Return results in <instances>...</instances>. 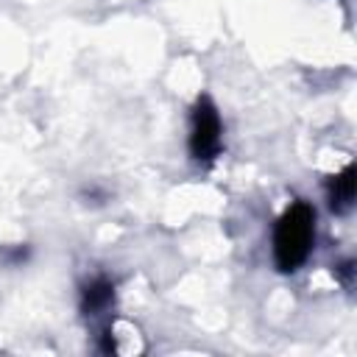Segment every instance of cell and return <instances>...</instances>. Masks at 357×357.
<instances>
[{
	"mask_svg": "<svg viewBox=\"0 0 357 357\" xmlns=\"http://www.w3.org/2000/svg\"><path fill=\"white\" fill-rule=\"evenodd\" d=\"M187 145H190V156L195 162H212L223 148V123H220L218 106L206 95H201L192 106Z\"/></svg>",
	"mask_w": 357,
	"mask_h": 357,
	"instance_id": "obj_2",
	"label": "cell"
},
{
	"mask_svg": "<svg viewBox=\"0 0 357 357\" xmlns=\"http://www.w3.org/2000/svg\"><path fill=\"white\" fill-rule=\"evenodd\" d=\"M315 243V209L307 201H293L273 229V259L276 268L290 273L301 268Z\"/></svg>",
	"mask_w": 357,
	"mask_h": 357,
	"instance_id": "obj_1",
	"label": "cell"
},
{
	"mask_svg": "<svg viewBox=\"0 0 357 357\" xmlns=\"http://www.w3.org/2000/svg\"><path fill=\"white\" fill-rule=\"evenodd\" d=\"M114 304V282H109L106 276L92 279L84 290H81V310L86 315H100Z\"/></svg>",
	"mask_w": 357,
	"mask_h": 357,
	"instance_id": "obj_3",
	"label": "cell"
},
{
	"mask_svg": "<svg viewBox=\"0 0 357 357\" xmlns=\"http://www.w3.org/2000/svg\"><path fill=\"white\" fill-rule=\"evenodd\" d=\"M354 187H357L354 167L349 165V167H343L337 176L329 178V187H326V192H329V206H332L335 212H346V209L351 206V201H354Z\"/></svg>",
	"mask_w": 357,
	"mask_h": 357,
	"instance_id": "obj_4",
	"label": "cell"
}]
</instances>
